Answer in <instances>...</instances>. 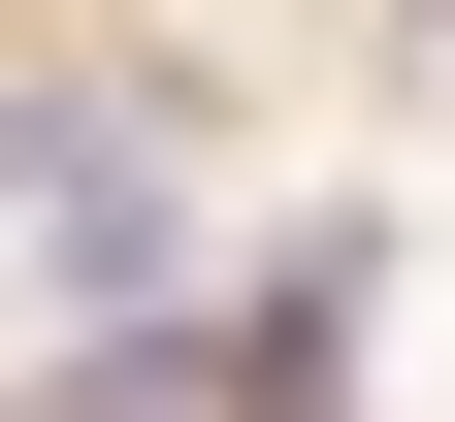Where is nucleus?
<instances>
[{
    "label": "nucleus",
    "instance_id": "1",
    "mask_svg": "<svg viewBox=\"0 0 455 422\" xmlns=\"http://www.w3.org/2000/svg\"><path fill=\"white\" fill-rule=\"evenodd\" d=\"M0 260L98 292V325H163V292H196V163H163V98H0Z\"/></svg>",
    "mask_w": 455,
    "mask_h": 422
}]
</instances>
